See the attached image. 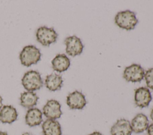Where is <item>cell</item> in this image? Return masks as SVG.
<instances>
[{
	"label": "cell",
	"instance_id": "1",
	"mask_svg": "<svg viewBox=\"0 0 153 135\" xmlns=\"http://www.w3.org/2000/svg\"><path fill=\"white\" fill-rule=\"evenodd\" d=\"M115 23L120 27L127 30L134 29L138 23L134 12L130 10H125L118 12L115 17Z\"/></svg>",
	"mask_w": 153,
	"mask_h": 135
},
{
	"label": "cell",
	"instance_id": "2",
	"mask_svg": "<svg viewBox=\"0 0 153 135\" xmlns=\"http://www.w3.org/2000/svg\"><path fill=\"white\" fill-rule=\"evenodd\" d=\"M22 84L27 91L33 92L42 87L43 81L38 71L30 70L25 73L23 76Z\"/></svg>",
	"mask_w": 153,
	"mask_h": 135
},
{
	"label": "cell",
	"instance_id": "3",
	"mask_svg": "<svg viewBox=\"0 0 153 135\" xmlns=\"http://www.w3.org/2000/svg\"><path fill=\"white\" fill-rule=\"evenodd\" d=\"M21 64L26 67L36 64L41 58V52L38 48L33 45L25 46L19 55Z\"/></svg>",
	"mask_w": 153,
	"mask_h": 135
},
{
	"label": "cell",
	"instance_id": "4",
	"mask_svg": "<svg viewBox=\"0 0 153 135\" xmlns=\"http://www.w3.org/2000/svg\"><path fill=\"white\" fill-rule=\"evenodd\" d=\"M57 33L53 28H49L46 26L39 27L36 32V37L38 42L43 46H49L56 42Z\"/></svg>",
	"mask_w": 153,
	"mask_h": 135
},
{
	"label": "cell",
	"instance_id": "5",
	"mask_svg": "<svg viewBox=\"0 0 153 135\" xmlns=\"http://www.w3.org/2000/svg\"><path fill=\"white\" fill-rule=\"evenodd\" d=\"M145 71L141 65L133 64L125 68L123 73L124 79L128 82L140 81L144 77Z\"/></svg>",
	"mask_w": 153,
	"mask_h": 135
},
{
	"label": "cell",
	"instance_id": "6",
	"mask_svg": "<svg viewBox=\"0 0 153 135\" xmlns=\"http://www.w3.org/2000/svg\"><path fill=\"white\" fill-rule=\"evenodd\" d=\"M66 45V52L68 55L75 56L80 55L84 48L81 39L76 36H71L66 37L65 40Z\"/></svg>",
	"mask_w": 153,
	"mask_h": 135
},
{
	"label": "cell",
	"instance_id": "7",
	"mask_svg": "<svg viewBox=\"0 0 153 135\" xmlns=\"http://www.w3.org/2000/svg\"><path fill=\"white\" fill-rule=\"evenodd\" d=\"M43 114L48 119L56 120L59 118L62 112L60 103L54 99H50L47 102L42 108Z\"/></svg>",
	"mask_w": 153,
	"mask_h": 135
},
{
	"label": "cell",
	"instance_id": "8",
	"mask_svg": "<svg viewBox=\"0 0 153 135\" xmlns=\"http://www.w3.org/2000/svg\"><path fill=\"white\" fill-rule=\"evenodd\" d=\"M152 100V95L149 89L140 87L134 91V102L137 106L143 108L147 107Z\"/></svg>",
	"mask_w": 153,
	"mask_h": 135
},
{
	"label": "cell",
	"instance_id": "9",
	"mask_svg": "<svg viewBox=\"0 0 153 135\" xmlns=\"http://www.w3.org/2000/svg\"><path fill=\"white\" fill-rule=\"evenodd\" d=\"M66 103L72 109H82L86 105L87 101L83 93L75 90L68 95Z\"/></svg>",
	"mask_w": 153,
	"mask_h": 135
},
{
	"label": "cell",
	"instance_id": "10",
	"mask_svg": "<svg viewBox=\"0 0 153 135\" xmlns=\"http://www.w3.org/2000/svg\"><path fill=\"white\" fill-rule=\"evenodd\" d=\"M111 135H131L130 122L124 118L118 120L111 128Z\"/></svg>",
	"mask_w": 153,
	"mask_h": 135
},
{
	"label": "cell",
	"instance_id": "11",
	"mask_svg": "<svg viewBox=\"0 0 153 135\" xmlns=\"http://www.w3.org/2000/svg\"><path fill=\"white\" fill-rule=\"evenodd\" d=\"M130 124L132 131L136 133H141L147 130L149 125V120L145 114L139 113L132 119Z\"/></svg>",
	"mask_w": 153,
	"mask_h": 135
},
{
	"label": "cell",
	"instance_id": "12",
	"mask_svg": "<svg viewBox=\"0 0 153 135\" xmlns=\"http://www.w3.org/2000/svg\"><path fill=\"white\" fill-rule=\"evenodd\" d=\"M16 109L12 105H4L0 108V121L4 124H11L17 118Z\"/></svg>",
	"mask_w": 153,
	"mask_h": 135
},
{
	"label": "cell",
	"instance_id": "13",
	"mask_svg": "<svg viewBox=\"0 0 153 135\" xmlns=\"http://www.w3.org/2000/svg\"><path fill=\"white\" fill-rule=\"evenodd\" d=\"M42 121V112L36 108H32L27 111L25 115V123L29 127L39 125Z\"/></svg>",
	"mask_w": 153,
	"mask_h": 135
},
{
	"label": "cell",
	"instance_id": "14",
	"mask_svg": "<svg viewBox=\"0 0 153 135\" xmlns=\"http://www.w3.org/2000/svg\"><path fill=\"white\" fill-rule=\"evenodd\" d=\"M43 135H61L62 128L60 123L56 120L47 119L42 124Z\"/></svg>",
	"mask_w": 153,
	"mask_h": 135
},
{
	"label": "cell",
	"instance_id": "15",
	"mask_svg": "<svg viewBox=\"0 0 153 135\" xmlns=\"http://www.w3.org/2000/svg\"><path fill=\"white\" fill-rule=\"evenodd\" d=\"M70 60L65 54H57L51 61L54 70L62 73L68 69L70 66Z\"/></svg>",
	"mask_w": 153,
	"mask_h": 135
},
{
	"label": "cell",
	"instance_id": "16",
	"mask_svg": "<svg viewBox=\"0 0 153 135\" xmlns=\"http://www.w3.org/2000/svg\"><path fill=\"white\" fill-rule=\"evenodd\" d=\"M46 87L50 91H56L59 90L63 84L62 77L57 74L52 73L47 76L45 80Z\"/></svg>",
	"mask_w": 153,
	"mask_h": 135
},
{
	"label": "cell",
	"instance_id": "17",
	"mask_svg": "<svg viewBox=\"0 0 153 135\" xmlns=\"http://www.w3.org/2000/svg\"><path fill=\"white\" fill-rule=\"evenodd\" d=\"M38 99V96L33 92H24L20 95V103L23 107L30 109L36 105Z\"/></svg>",
	"mask_w": 153,
	"mask_h": 135
},
{
	"label": "cell",
	"instance_id": "18",
	"mask_svg": "<svg viewBox=\"0 0 153 135\" xmlns=\"http://www.w3.org/2000/svg\"><path fill=\"white\" fill-rule=\"evenodd\" d=\"M144 78L147 87L153 90V68L148 69L144 74Z\"/></svg>",
	"mask_w": 153,
	"mask_h": 135
},
{
	"label": "cell",
	"instance_id": "19",
	"mask_svg": "<svg viewBox=\"0 0 153 135\" xmlns=\"http://www.w3.org/2000/svg\"><path fill=\"white\" fill-rule=\"evenodd\" d=\"M148 135H153V123L148 125L147 128Z\"/></svg>",
	"mask_w": 153,
	"mask_h": 135
},
{
	"label": "cell",
	"instance_id": "20",
	"mask_svg": "<svg viewBox=\"0 0 153 135\" xmlns=\"http://www.w3.org/2000/svg\"><path fill=\"white\" fill-rule=\"evenodd\" d=\"M88 135H103V134L99 131H94V132L89 134Z\"/></svg>",
	"mask_w": 153,
	"mask_h": 135
},
{
	"label": "cell",
	"instance_id": "21",
	"mask_svg": "<svg viewBox=\"0 0 153 135\" xmlns=\"http://www.w3.org/2000/svg\"><path fill=\"white\" fill-rule=\"evenodd\" d=\"M150 118L152 120V121H153V108L151 109V113H150Z\"/></svg>",
	"mask_w": 153,
	"mask_h": 135
},
{
	"label": "cell",
	"instance_id": "22",
	"mask_svg": "<svg viewBox=\"0 0 153 135\" xmlns=\"http://www.w3.org/2000/svg\"><path fill=\"white\" fill-rule=\"evenodd\" d=\"M0 135H8L7 132L0 131Z\"/></svg>",
	"mask_w": 153,
	"mask_h": 135
},
{
	"label": "cell",
	"instance_id": "23",
	"mask_svg": "<svg viewBox=\"0 0 153 135\" xmlns=\"http://www.w3.org/2000/svg\"><path fill=\"white\" fill-rule=\"evenodd\" d=\"M2 106V98L0 96V108Z\"/></svg>",
	"mask_w": 153,
	"mask_h": 135
},
{
	"label": "cell",
	"instance_id": "24",
	"mask_svg": "<svg viewBox=\"0 0 153 135\" xmlns=\"http://www.w3.org/2000/svg\"><path fill=\"white\" fill-rule=\"evenodd\" d=\"M22 135H32L31 133H28V132H25L24 133H23Z\"/></svg>",
	"mask_w": 153,
	"mask_h": 135
}]
</instances>
